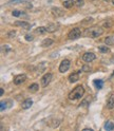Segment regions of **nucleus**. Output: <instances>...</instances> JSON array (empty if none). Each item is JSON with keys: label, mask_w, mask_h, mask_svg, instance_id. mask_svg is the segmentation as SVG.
Returning a JSON list of instances; mask_svg holds the SVG:
<instances>
[{"label": "nucleus", "mask_w": 114, "mask_h": 131, "mask_svg": "<svg viewBox=\"0 0 114 131\" xmlns=\"http://www.w3.org/2000/svg\"><path fill=\"white\" fill-rule=\"evenodd\" d=\"M80 36H81V31L79 27H73L68 33V38L70 40H75V39H78Z\"/></svg>", "instance_id": "3"}, {"label": "nucleus", "mask_w": 114, "mask_h": 131, "mask_svg": "<svg viewBox=\"0 0 114 131\" xmlns=\"http://www.w3.org/2000/svg\"><path fill=\"white\" fill-rule=\"evenodd\" d=\"M25 80H26V75L25 74H19V75H17V76H15L14 79H13L14 84L17 85V86L23 84Z\"/></svg>", "instance_id": "7"}, {"label": "nucleus", "mask_w": 114, "mask_h": 131, "mask_svg": "<svg viewBox=\"0 0 114 131\" xmlns=\"http://www.w3.org/2000/svg\"><path fill=\"white\" fill-rule=\"evenodd\" d=\"M38 90H39V85L36 84V82H34V84L29 86V91H30V92L35 93V92H37Z\"/></svg>", "instance_id": "16"}, {"label": "nucleus", "mask_w": 114, "mask_h": 131, "mask_svg": "<svg viewBox=\"0 0 114 131\" xmlns=\"http://www.w3.org/2000/svg\"><path fill=\"white\" fill-rule=\"evenodd\" d=\"M105 43L107 46H112L114 45V38L112 36H108V37H106L105 38Z\"/></svg>", "instance_id": "19"}, {"label": "nucleus", "mask_w": 114, "mask_h": 131, "mask_svg": "<svg viewBox=\"0 0 114 131\" xmlns=\"http://www.w3.org/2000/svg\"><path fill=\"white\" fill-rule=\"evenodd\" d=\"M94 19L93 18H86L84 21H81L82 25H91V23H93Z\"/></svg>", "instance_id": "23"}, {"label": "nucleus", "mask_w": 114, "mask_h": 131, "mask_svg": "<svg viewBox=\"0 0 114 131\" xmlns=\"http://www.w3.org/2000/svg\"><path fill=\"white\" fill-rule=\"evenodd\" d=\"M82 131H93V129H91V128H85Z\"/></svg>", "instance_id": "33"}, {"label": "nucleus", "mask_w": 114, "mask_h": 131, "mask_svg": "<svg viewBox=\"0 0 114 131\" xmlns=\"http://www.w3.org/2000/svg\"><path fill=\"white\" fill-rule=\"evenodd\" d=\"M59 124H60V121L59 120H51L48 123V125L51 127V128H56V127L59 126Z\"/></svg>", "instance_id": "15"}, {"label": "nucleus", "mask_w": 114, "mask_h": 131, "mask_svg": "<svg viewBox=\"0 0 114 131\" xmlns=\"http://www.w3.org/2000/svg\"><path fill=\"white\" fill-rule=\"evenodd\" d=\"M3 94H4V91H3V89H2V88H0V96H2Z\"/></svg>", "instance_id": "31"}, {"label": "nucleus", "mask_w": 114, "mask_h": 131, "mask_svg": "<svg viewBox=\"0 0 114 131\" xmlns=\"http://www.w3.org/2000/svg\"><path fill=\"white\" fill-rule=\"evenodd\" d=\"M52 78H53V74H52V73H46L44 76L41 77V79H40L41 86H42V87H46V86H48L50 82H51Z\"/></svg>", "instance_id": "5"}, {"label": "nucleus", "mask_w": 114, "mask_h": 131, "mask_svg": "<svg viewBox=\"0 0 114 131\" xmlns=\"http://www.w3.org/2000/svg\"><path fill=\"white\" fill-rule=\"evenodd\" d=\"M98 51H99L100 53H108V52H110V49L107 46H99L98 47Z\"/></svg>", "instance_id": "22"}, {"label": "nucleus", "mask_w": 114, "mask_h": 131, "mask_svg": "<svg viewBox=\"0 0 114 131\" xmlns=\"http://www.w3.org/2000/svg\"><path fill=\"white\" fill-rule=\"evenodd\" d=\"M96 58L95 54L92 53V52H87L84 54V56H82V60L86 61V62H92L94 59Z\"/></svg>", "instance_id": "8"}, {"label": "nucleus", "mask_w": 114, "mask_h": 131, "mask_svg": "<svg viewBox=\"0 0 114 131\" xmlns=\"http://www.w3.org/2000/svg\"><path fill=\"white\" fill-rule=\"evenodd\" d=\"M58 25L56 23H49V25H46V32L48 33H54V32H56L58 30Z\"/></svg>", "instance_id": "11"}, {"label": "nucleus", "mask_w": 114, "mask_h": 131, "mask_svg": "<svg viewBox=\"0 0 114 131\" xmlns=\"http://www.w3.org/2000/svg\"><path fill=\"white\" fill-rule=\"evenodd\" d=\"M62 4H64L65 9H71L72 5L74 4V1H73V0H66V1H64Z\"/></svg>", "instance_id": "18"}, {"label": "nucleus", "mask_w": 114, "mask_h": 131, "mask_svg": "<svg viewBox=\"0 0 114 131\" xmlns=\"http://www.w3.org/2000/svg\"><path fill=\"white\" fill-rule=\"evenodd\" d=\"M70 66H71V61L69 60V59H64V60L60 62L58 70H59L60 73H65V72H67V71L69 70Z\"/></svg>", "instance_id": "4"}, {"label": "nucleus", "mask_w": 114, "mask_h": 131, "mask_svg": "<svg viewBox=\"0 0 114 131\" xmlns=\"http://www.w3.org/2000/svg\"><path fill=\"white\" fill-rule=\"evenodd\" d=\"M111 26H112V22H107V21L104 22V26L105 27H110Z\"/></svg>", "instance_id": "30"}, {"label": "nucleus", "mask_w": 114, "mask_h": 131, "mask_svg": "<svg viewBox=\"0 0 114 131\" xmlns=\"http://www.w3.org/2000/svg\"><path fill=\"white\" fill-rule=\"evenodd\" d=\"M93 84L96 86L97 89H101L103 88V85H104V81L101 80V79H95V80L93 81Z\"/></svg>", "instance_id": "20"}, {"label": "nucleus", "mask_w": 114, "mask_h": 131, "mask_svg": "<svg viewBox=\"0 0 114 131\" xmlns=\"http://www.w3.org/2000/svg\"><path fill=\"white\" fill-rule=\"evenodd\" d=\"M12 15H13L14 17H19V16H21V15H22V12L18 11V10H15V11L12 12Z\"/></svg>", "instance_id": "24"}, {"label": "nucleus", "mask_w": 114, "mask_h": 131, "mask_svg": "<svg viewBox=\"0 0 114 131\" xmlns=\"http://www.w3.org/2000/svg\"><path fill=\"white\" fill-rule=\"evenodd\" d=\"M105 129H106V130H108V131L113 130V129H114V124H113L112 122L108 121L107 123H106V125H105Z\"/></svg>", "instance_id": "21"}, {"label": "nucleus", "mask_w": 114, "mask_h": 131, "mask_svg": "<svg viewBox=\"0 0 114 131\" xmlns=\"http://www.w3.org/2000/svg\"><path fill=\"white\" fill-rule=\"evenodd\" d=\"M25 40L26 41H33L34 40V36L31 34H26L25 35Z\"/></svg>", "instance_id": "26"}, {"label": "nucleus", "mask_w": 114, "mask_h": 131, "mask_svg": "<svg viewBox=\"0 0 114 131\" xmlns=\"http://www.w3.org/2000/svg\"><path fill=\"white\" fill-rule=\"evenodd\" d=\"M32 105H33V101L31 100V98H26L25 101H23V102H22V104H21V108H22L23 110H26V109L31 108V107H32Z\"/></svg>", "instance_id": "13"}, {"label": "nucleus", "mask_w": 114, "mask_h": 131, "mask_svg": "<svg viewBox=\"0 0 114 131\" xmlns=\"http://www.w3.org/2000/svg\"><path fill=\"white\" fill-rule=\"evenodd\" d=\"M18 1H21V0H10V1H9V3H15V2H18Z\"/></svg>", "instance_id": "32"}, {"label": "nucleus", "mask_w": 114, "mask_h": 131, "mask_svg": "<svg viewBox=\"0 0 114 131\" xmlns=\"http://www.w3.org/2000/svg\"><path fill=\"white\" fill-rule=\"evenodd\" d=\"M112 4L114 5V0H112Z\"/></svg>", "instance_id": "35"}, {"label": "nucleus", "mask_w": 114, "mask_h": 131, "mask_svg": "<svg viewBox=\"0 0 114 131\" xmlns=\"http://www.w3.org/2000/svg\"><path fill=\"white\" fill-rule=\"evenodd\" d=\"M105 2H109V1H112V0H104Z\"/></svg>", "instance_id": "34"}, {"label": "nucleus", "mask_w": 114, "mask_h": 131, "mask_svg": "<svg viewBox=\"0 0 114 131\" xmlns=\"http://www.w3.org/2000/svg\"><path fill=\"white\" fill-rule=\"evenodd\" d=\"M84 4H85V1H84V0H76V1H75V5L78 6V7L82 6Z\"/></svg>", "instance_id": "25"}, {"label": "nucleus", "mask_w": 114, "mask_h": 131, "mask_svg": "<svg viewBox=\"0 0 114 131\" xmlns=\"http://www.w3.org/2000/svg\"><path fill=\"white\" fill-rule=\"evenodd\" d=\"M82 70H80V71H78V72H74V73H72V74H70L69 75V81L71 82V84H73V82H76L78 79H79V73L81 72Z\"/></svg>", "instance_id": "9"}, {"label": "nucleus", "mask_w": 114, "mask_h": 131, "mask_svg": "<svg viewBox=\"0 0 114 131\" xmlns=\"http://www.w3.org/2000/svg\"><path fill=\"white\" fill-rule=\"evenodd\" d=\"M15 35H16V32H15V31H11L10 33L7 34V36H9V37H11V38H12V37H14Z\"/></svg>", "instance_id": "29"}, {"label": "nucleus", "mask_w": 114, "mask_h": 131, "mask_svg": "<svg viewBox=\"0 0 114 131\" xmlns=\"http://www.w3.org/2000/svg\"><path fill=\"white\" fill-rule=\"evenodd\" d=\"M81 70L84 71V72H90V70H91V69H90V67H88V66H84L81 68Z\"/></svg>", "instance_id": "28"}, {"label": "nucleus", "mask_w": 114, "mask_h": 131, "mask_svg": "<svg viewBox=\"0 0 114 131\" xmlns=\"http://www.w3.org/2000/svg\"><path fill=\"white\" fill-rule=\"evenodd\" d=\"M85 94V88L82 86H77L76 88H74L68 95V98L69 101H76V100H79L84 96Z\"/></svg>", "instance_id": "2"}, {"label": "nucleus", "mask_w": 114, "mask_h": 131, "mask_svg": "<svg viewBox=\"0 0 114 131\" xmlns=\"http://www.w3.org/2000/svg\"><path fill=\"white\" fill-rule=\"evenodd\" d=\"M107 108L110 110L114 108V93H111L109 95V97L107 100Z\"/></svg>", "instance_id": "12"}, {"label": "nucleus", "mask_w": 114, "mask_h": 131, "mask_svg": "<svg viewBox=\"0 0 114 131\" xmlns=\"http://www.w3.org/2000/svg\"><path fill=\"white\" fill-rule=\"evenodd\" d=\"M16 26H20L22 27V29H24V30H30L31 29V25L29 22H26V21H21V20H18L14 23Z\"/></svg>", "instance_id": "10"}, {"label": "nucleus", "mask_w": 114, "mask_h": 131, "mask_svg": "<svg viewBox=\"0 0 114 131\" xmlns=\"http://www.w3.org/2000/svg\"><path fill=\"white\" fill-rule=\"evenodd\" d=\"M51 13H52L54 17L59 18L65 15V10H62L61 7H58V6H53L52 9H51Z\"/></svg>", "instance_id": "6"}, {"label": "nucleus", "mask_w": 114, "mask_h": 131, "mask_svg": "<svg viewBox=\"0 0 114 131\" xmlns=\"http://www.w3.org/2000/svg\"><path fill=\"white\" fill-rule=\"evenodd\" d=\"M46 32V26H38L35 29V34H39V35H41V34H45Z\"/></svg>", "instance_id": "17"}, {"label": "nucleus", "mask_w": 114, "mask_h": 131, "mask_svg": "<svg viewBox=\"0 0 114 131\" xmlns=\"http://www.w3.org/2000/svg\"><path fill=\"white\" fill-rule=\"evenodd\" d=\"M54 43V40L53 39H51V38H46L42 40L41 42V47L42 48H48V47H51Z\"/></svg>", "instance_id": "14"}, {"label": "nucleus", "mask_w": 114, "mask_h": 131, "mask_svg": "<svg viewBox=\"0 0 114 131\" xmlns=\"http://www.w3.org/2000/svg\"><path fill=\"white\" fill-rule=\"evenodd\" d=\"M103 34H104V29L98 26L88 27V29H86V31H85V36L90 37V38H97Z\"/></svg>", "instance_id": "1"}, {"label": "nucleus", "mask_w": 114, "mask_h": 131, "mask_svg": "<svg viewBox=\"0 0 114 131\" xmlns=\"http://www.w3.org/2000/svg\"><path fill=\"white\" fill-rule=\"evenodd\" d=\"M6 108H7L6 102H1V107H0V110H1V111H4Z\"/></svg>", "instance_id": "27"}]
</instances>
